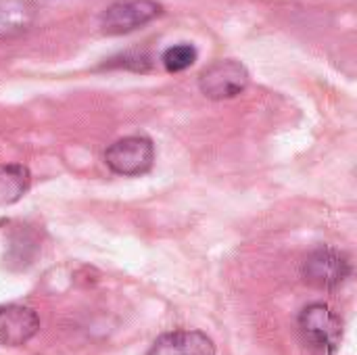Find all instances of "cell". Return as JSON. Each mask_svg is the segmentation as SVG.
<instances>
[{
    "label": "cell",
    "mask_w": 357,
    "mask_h": 355,
    "mask_svg": "<svg viewBox=\"0 0 357 355\" xmlns=\"http://www.w3.org/2000/svg\"><path fill=\"white\" fill-rule=\"evenodd\" d=\"M299 328L305 343L320 355H335L343 341V322L324 303L307 305L299 316Z\"/></svg>",
    "instance_id": "obj_1"
},
{
    "label": "cell",
    "mask_w": 357,
    "mask_h": 355,
    "mask_svg": "<svg viewBox=\"0 0 357 355\" xmlns=\"http://www.w3.org/2000/svg\"><path fill=\"white\" fill-rule=\"evenodd\" d=\"M105 163L117 176H142L155 163V144L146 136L119 138L105 151Z\"/></svg>",
    "instance_id": "obj_2"
},
{
    "label": "cell",
    "mask_w": 357,
    "mask_h": 355,
    "mask_svg": "<svg viewBox=\"0 0 357 355\" xmlns=\"http://www.w3.org/2000/svg\"><path fill=\"white\" fill-rule=\"evenodd\" d=\"M303 278L316 289H337L351 276V259L343 251L320 247L312 251L303 262Z\"/></svg>",
    "instance_id": "obj_3"
},
{
    "label": "cell",
    "mask_w": 357,
    "mask_h": 355,
    "mask_svg": "<svg viewBox=\"0 0 357 355\" xmlns=\"http://www.w3.org/2000/svg\"><path fill=\"white\" fill-rule=\"evenodd\" d=\"M163 13L157 0H117L100 15V27L109 36H121L144 27Z\"/></svg>",
    "instance_id": "obj_4"
},
{
    "label": "cell",
    "mask_w": 357,
    "mask_h": 355,
    "mask_svg": "<svg viewBox=\"0 0 357 355\" xmlns=\"http://www.w3.org/2000/svg\"><path fill=\"white\" fill-rule=\"evenodd\" d=\"M247 86H249V71L241 61L234 59L213 61L199 75V88L211 100L234 98Z\"/></svg>",
    "instance_id": "obj_5"
},
{
    "label": "cell",
    "mask_w": 357,
    "mask_h": 355,
    "mask_svg": "<svg viewBox=\"0 0 357 355\" xmlns=\"http://www.w3.org/2000/svg\"><path fill=\"white\" fill-rule=\"evenodd\" d=\"M40 331L38 314L19 303L0 305V345L4 347H21L31 341Z\"/></svg>",
    "instance_id": "obj_6"
},
{
    "label": "cell",
    "mask_w": 357,
    "mask_h": 355,
    "mask_svg": "<svg viewBox=\"0 0 357 355\" xmlns=\"http://www.w3.org/2000/svg\"><path fill=\"white\" fill-rule=\"evenodd\" d=\"M146 355H215V345L201 331H174L161 335Z\"/></svg>",
    "instance_id": "obj_7"
},
{
    "label": "cell",
    "mask_w": 357,
    "mask_h": 355,
    "mask_svg": "<svg viewBox=\"0 0 357 355\" xmlns=\"http://www.w3.org/2000/svg\"><path fill=\"white\" fill-rule=\"evenodd\" d=\"M36 21V4L31 0H0V38L25 33Z\"/></svg>",
    "instance_id": "obj_8"
},
{
    "label": "cell",
    "mask_w": 357,
    "mask_h": 355,
    "mask_svg": "<svg viewBox=\"0 0 357 355\" xmlns=\"http://www.w3.org/2000/svg\"><path fill=\"white\" fill-rule=\"evenodd\" d=\"M31 176L25 165L4 163L0 165V205L17 203L29 188Z\"/></svg>",
    "instance_id": "obj_9"
},
{
    "label": "cell",
    "mask_w": 357,
    "mask_h": 355,
    "mask_svg": "<svg viewBox=\"0 0 357 355\" xmlns=\"http://www.w3.org/2000/svg\"><path fill=\"white\" fill-rule=\"evenodd\" d=\"M161 61H163V67L169 73H180V71L188 69L190 65H195V61H197V48L192 44H188V42L174 44V46H169L163 52Z\"/></svg>",
    "instance_id": "obj_10"
},
{
    "label": "cell",
    "mask_w": 357,
    "mask_h": 355,
    "mask_svg": "<svg viewBox=\"0 0 357 355\" xmlns=\"http://www.w3.org/2000/svg\"><path fill=\"white\" fill-rule=\"evenodd\" d=\"M36 251H38L36 239L27 230H21L10 241V253H8V257H10V262H19V266H23V264H29V259L33 257Z\"/></svg>",
    "instance_id": "obj_11"
}]
</instances>
